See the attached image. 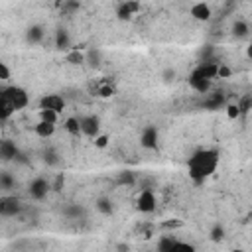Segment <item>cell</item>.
Segmentation results:
<instances>
[{
  "instance_id": "1",
  "label": "cell",
  "mask_w": 252,
  "mask_h": 252,
  "mask_svg": "<svg viewBox=\"0 0 252 252\" xmlns=\"http://www.w3.org/2000/svg\"><path fill=\"white\" fill-rule=\"evenodd\" d=\"M220 161V152L217 148H205L195 152L189 161H187V169H189V177L195 183H203L207 177H211Z\"/></svg>"
},
{
  "instance_id": "2",
  "label": "cell",
  "mask_w": 252,
  "mask_h": 252,
  "mask_svg": "<svg viewBox=\"0 0 252 252\" xmlns=\"http://www.w3.org/2000/svg\"><path fill=\"white\" fill-rule=\"evenodd\" d=\"M0 98H6L14 104L16 110H22L28 106L30 102V94L26 89L18 87V85H2V91H0Z\"/></svg>"
},
{
  "instance_id": "3",
  "label": "cell",
  "mask_w": 252,
  "mask_h": 252,
  "mask_svg": "<svg viewBox=\"0 0 252 252\" xmlns=\"http://www.w3.org/2000/svg\"><path fill=\"white\" fill-rule=\"evenodd\" d=\"M49 189H51V183H49L45 177H33V179L30 181V185H28L30 197H32V199H37V201H41L43 197H47Z\"/></svg>"
},
{
  "instance_id": "4",
  "label": "cell",
  "mask_w": 252,
  "mask_h": 252,
  "mask_svg": "<svg viewBox=\"0 0 252 252\" xmlns=\"http://www.w3.org/2000/svg\"><path fill=\"white\" fill-rule=\"evenodd\" d=\"M156 205H158V201H156V195H154V191H150V189H144V191H140L138 193V197H136V209L140 211V213H154L156 211Z\"/></svg>"
},
{
  "instance_id": "5",
  "label": "cell",
  "mask_w": 252,
  "mask_h": 252,
  "mask_svg": "<svg viewBox=\"0 0 252 252\" xmlns=\"http://www.w3.org/2000/svg\"><path fill=\"white\" fill-rule=\"evenodd\" d=\"M79 122H81V132L89 138H94L100 134V120L98 116L94 114H87V116H79Z\"/></svg>"
},
{
  "instance_id": "6",
  "label": "cell",
  "mask_w": 252,
  "mask_h": 252,
  "mask_svg": "<svg viewBox=\"0 0 252 252\" xmlns=\"http://www.w3.org/2000/svg\"><path fill=\"white\" fill-rule=\"evenodd\" d=\"M140 2L136 0H122L118 6H116V18L118 20H132L138 12H140Z\"/></svg>"
},
{
  "instance_id": "7",
  "label": "cell",
  "mask_w": 252,
  "mask_h": 252,
  "mask_svg": "<svg viewBox=\"0 0 252 252\" xmlns=\"http://www.w3.org/2000/svg\"><path fill=\"white\" fill-rule=\"evenodd\" d=\"M219 65L220 63H215V61H203L199 63L191 73L197 75V77H203V79H217L219 77Z\"/></svg>"
},
{
  "instance_id": "8",
  "label": "cell",
  "mask_w": 252,
  "mask_h": 252,
  "mask_svg": "<svg viewBox=\"0 0 252 252\" xmlns=\"http://www.w3.org/2000/svg\"><path fill=\"white\" fill-rule=\"evenodd\" d=\"M189 16L197 22H209L211 16H213V10L207 2H195L191 8H189Z\"/></svg>"
},
{
  "instance_id": "9",
  "label": "cell",
  "mask_w": 252,
  "mask_h": 252,
  "mask_svg": "<svg viewBox=\"0 0 252 252\" xmlns=\"http://www.w3.org/2000/svg\"><path fill=\"white\" fill-rule=\"evenodd\" d=\"M39 108H51L55 112H61L65 108V98L61 94H43L39 98Z\"/></svg>"
},
{
  "instance_id": "10",
  "label": "cell",
  "mask_w": 252,
  "mask_h": 252,
  "mask_svg": "<svg viewBox=\"0 0 252 252\" xmlns=\"http://www.w3.org/2000/svg\"><path fill=\"white\" fill-rule=\"evenodd\" d=\"M140 144L146 150H156L158 148V128L156 126H146L140 134Z\"/></svg>"
},
{
  "instance_id": "11",
  "label": "cell",
  "mask_w": 252,
  "mask_h": 252,
  "mask_svg": "<svg viewBox=\"0 0 252 252\" xmlns=\"http://www.w3.org/2000/svg\"><path fill=\"white\" fill-rule=\"evenodd\" d=\"M20 211V201L16 197H10V195H2L0 199V215L2 217H12Z\"/></svg>"
},
{
  "instance_id": "12",
  "label": "cell",
  "mask_w": 252,
  "mask_h": 252,
  "mask_svg": "<svg viewBox=\"0 0 252 252\" xmlns=\"http://www.w3.org/2000/svg\"><path fill=\"white\" fill-rule=\"evenodd\" d=\"M189 87L195 91V93H201V94H207L211 91V79H203V77H197V75H189Z\"/></svg>"
},
{
  "instance_id": "13",
  "label": "cell",
  "mask_w": 252,
  "mask_h": 252,
  "mask_svg": "<svg viewBox=\"0 0 252 252\" xmlns=\"http://www.w3.org/2000/svg\"><path fill=\"white\" fill-rule=\"evenodd\" d=\"M43 37H45V30H43V26H39V24L30 26V28H28V32H26V41H28V43H32V45L41 43V41H43Z\"/></svg>"
},
{
  "instance_id": "14",
  "label": "cell",
  "mask_w": 252,
  "mask_h": 252,
  "mask_svg": "<svg viewBox=\"0 0 252 252\" xmlns=\"http://www.w3.org/2000/svg\"><path fill=\"white\" fill-rule=\"evenodd\" d=\"M16 156H18L16 144H14L12 140H2V142H0V158H2L4 161H10V159H14Z\"/></svg>"
},
{
  "instance_id": "15",
  "label": "cell",
  "mask_w": 252,
  "mask_h": 252,
  "mask_svg": "<svg viewBox=\"0 0 252 252\" xmlns=\"http://www.w3.org/2000/svg\"><path fill=\"white\" fill-rule=\"evenodd\" d=\"M33 132H35V136H39V138H51V136L55 134V124H53V122L39 120V122L33 126Z\"/></svg>"
},
{
  "instance_id": "16",
  "label": "cell",
  "mask_w": 252,
  "mask_h": 252,
  "mask_svg": "<svg viewBox=\"0 0 252 252\" xmlns=\"http://www.w3.org/2000/svg\"><path fill=\"white\" fill-rule=\"evenodd\" d=\"M232 35L238 37V39L248 37V35H250V24L244 22V20H236V22L232 24Z\"/></svg>"
},
{
  "instance_id": "17",
  "label": "cell",
  "mask_w": 252,
  "mask_h": 252,
  "mask_svg": "<svg viewBox=\"0 0 252 252\" xmlns=\"http://www.w3.org/2000/svg\"><path fill=\"white\" fill-rule=\"evenodd\" d=\"M55 47L57 49H69L71 47V37L67 30H57L55 32Z\"/></svg>"
},
{
  "instance_id": "18",
  "label": "cell",
  "mask_w": 252,
  "mask_h": 252,
  "mask_svg": "<svg viewBox=\"0 0 252 252\" xmlns=\"http://www.w3.org/2000/svg\"><path fill=\"white\" fill-rule=\"evenodd\" d=\"M65 61L71 65H83L87 61V57L83 51H79V47H75V49H69V53L65 55Z\"/></svg>"
},
{
  "instance_id": "19",
  "label": "cell",
  "mask_w": 252,
  "mask_h": 252,
  "mask_svg": "<svg viewBox=\"0 0 252 252\" xmlns=\"http://www.w3.org/2000/svg\"><path fill=\"white\" fill-rule=\"evenodd\" d=\"M63 126H65V130H67L71 136H79V134H83V132H81V122H79L77 116H69V118L63 122Z\"/></svg>"
},
{
  "instance_id": "20",
  "label": "cell",
  "mask_w": 252,
  "mask_h": 252,
  "mask_svg": "<svg viewBox=\"0 0 252 252\" xmlns=\"http://www.w3.org/2000/svg\"><path fill=\"white\" fill-rule=\"evenodd\" d=\"M94 207H96V211L100 213V215H110L112 213V201L108 199V197H98L96 201H94Z\"/></svg>"
},
{
  "instance_id": "21",
  "label": "cell",
  "mask_w": 252,
  "mask_h": 252,
  "mask_svg": "<svg viewBox=\"0 0 252 252\" xmlns=\"http://www.w3.org/2000/svg\"><path fill=\"white\" fill-rule=\"evenodd\" d=\"M136 183V173L126 169V171H120L118 177H116V185H134Z\"/></svg>"
},
{
  "instance_id": "22",
  "label": "cell",
  "mask_w": 252,
  "mask_h": 252,
  "mask_svg": "<svg viewBox=\"0 0 252 252\" xmlns=\"http://www.w3.org/2000/svg\"><path fill=\"white\" fill-rule=\"evenodd\" d=\"M14 185H16V179H14L8 171H2V173H0V189H2L4 193H8V191L14 189Z\"/></svg>"
},
{
  "instance_id": "23",
  "label": "cell",
  "mask_w": 252,
  "mask_h": 252,
  "mask_svg": "<svg viewBox=\"0 0 252 252\" xmlns=\"http://www.w3.org/2000/svg\"><path fill=\"white\" fill-rule=\"evenodd\" d=\"M12 112H16L14 104L10 100H6V98H0V118H2V122H6Z\"/></svg>"
},
{
  "instance_id": "24",
  "label": "cell",
  "mask_w": 252,
  "mask_h": 252,
  "mask_svg": "<svg viewBox=\"0 0 252 252\" xmlns=\"http://www.w3.org/2000/svg\"><path fill=\"white\" fill-rule=\"evenodd\" d=\"M37 116H39V120L53 122V124H57V120H59V112H55V110H51V108H39V110H37Z\"/></svg>"
},
{
  "instance_id": "25",
  "label": "cell",
  "mask_w": 252,
  "mask_h": 252,
  "mask_svg": "<svg viewBox=\"0 0 252 252\" xmlns=\"http://www.w3.org/2000/svg\"><path fill=\"white\" fill-rule=\"evenodd\" d=\"M209 236H211V240H213V242H220V240L224 238V228H222V224H220V222L213 224V228H211Z\"/></svg>"
},
{
  "instance_id": "26",
  "label": "cell",
  "mask_w": 252,
  "mask_h": 252,
  "mask_svg": "<svg viewBox=\"0 0 252 252\" xmlns=\"http://www.w3.org/2000/svg\"><path fill=\"white\" fill-rule=\"evenodd\" d=\"M226 116L230 118V120H236L238 116H240V112H242V108H240V104H236V102H230V104H226Z\"/></svg>"
},
{
  "instance_id": "27",
  "label": "cell",
  "mask_w": 252,
  "mask_h": 252,
  "mask_svg": "<svg viewBox=\"0 0 252 252\" xmlns=\"http://www.w3.org/2000/svg\"><path fill=\"white\" fill-rule=\"evenodd\" d=\"M98 96H102V98H108V96H112L114 94V85H110V83H102L100 87H98Z\"/></svg>"
},
{
  "instance_id": "28",
  "label": "cell",
  "mask_w": 252,
  "mask_h": 252,
  "mask_svg": "<svg viewBox=\"0 0 252 252\" xmlns=\"http://www.w3.org/2000/svg\"><path fill=\"white\" fill-rule=\"evenodd\" d=\"M93 140H94V148H98V150H104V148L108 146V142H110V138H108L106 134H98V136H94Z\"/></svg>"
},
{
  "instance_id": "29",
  "label": "cell",
  "mask_w": 252,
  "mask_h": 252,
  "mask_svg": "<svg viewBox=\"0 0 252 252\" xmlns=\"http://www.w3.org/2000/svg\"><path fill=\"white\" fill-rule=\"evenodd\" d=\"M177 242H179V240H175V238H163V240L158 244V248H159V250H173V248H177Z\"/></svg>"
},
{
  "instance_id": "30",
  "label": "cell",
  "mask_w": 252,
  "mask_h": 252,
  "mask_svg": "<svg viewBox=\"0 0 252 252\" xmlns=\"http://www.w3.org/2000/svg\"><path fill=\"white\" fill-rule=\"evenodd\" d=\"M0 79H2L4 83L10 79V69H8V65H6V63H0Z\"/></svg>"
},
{
  "instance_id": "31",
  "label": "cell",
  "mask_w": 252,
  "mask_h": 252,
  "mask_svg": "<svg viewBox=\"0 0 252 252\" xmlns=\"http://www.w3.org/2000/svg\"><path fill=\"white\" fill-rule=\"evenodd\" d=\"M230 73H232V71H230L226 65H222V63L219 65V77H230Z\"/></svg>"
},
{
  "instance_id": "32",
  "label": "cell",
  "mask_w": 252,
  "mask_h": 252,
  "mask_svg": "<svg viewBox=\"0 0 252 252\" xmlns=\"http://www.w3.org/2000/svg\"><path fill=\"white\" fill-rule=\"evenodd\" d=\"M61 185H65V177H63V175H57V179H55V185H51V189H55V191H61Z\"/></svg>"
},
{
  "instance_id": "33",
  "label": "cell",
  "mask_w": 252,
  "mask_h": 252,
  "mask_svg": "<svg viewBox=\"0 0 252 252\" xmlns=\"http://www.w3.org/2000/svg\"><path fill=\"white\" fill-rule=\"evenodd\" d=\"M175 77H177V73H175L173 69H167V71H163V79H165V81H173Z\"/></svg>"
},
{
  "instance_id": "34",
  "label": "cell",
  "mask_w": 252,
  "mask_h": 252,
  "mask_svg": "<svg viewBox=\"0 0 252 252\" xmlns=\"http://www.w3.org/2000/svg\"><path fill=\"white\" fill-rule=\"evenodd\" d=\"M246 55L252 59V41H250V43H248V47H246Z\"/></svg>"
},
{
  "instance_id": "35",
  "label": "cell",
  "mask_w": 252,
  "mask_h": 252,
  "mask_svg": "<svg viewBox=\"0 0 252 252\" xmlns=\"http://www.w3.org/2000/svg\"><path fill=\"white\" fill-rule=\"evenodd\" d=\"M250 33H252V26H250Z\"/></svg>"
}]
</instances>
